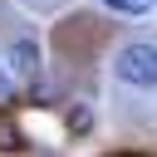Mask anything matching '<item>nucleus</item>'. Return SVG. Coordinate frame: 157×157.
I'll return each mask as SVG.
<instances>
[{
    "label": "nucleus",
    "instance_id": "nucleus-1",
    "mask_svg": "<svg viewBox=\"0 0 157 157\" xmlns=\"http://www.w3.org/2000/svg\"><path fill=\"white\" fill-rule=\"evenodd\" d=\"M113 74L128 88H157V44H147V39L123 44L118 59H113Z\"/></svg>",
    "mask_w": 157,
    "mask_h": 157
},
{
    "label": "nucleus",
    "instance_id": "nucleus-2",
    "mask_svg": "<svg viewBox=\"0 0 157 157\" xmlns=\"http://www.w3.org/2000/svg\"><path fill=\"white\" fill-rule=\"evenodd\" d=\"M10 69L20 78H39V44L34 39H15L10 44Z\"/></svg>",
    "mask_w": 157,
    "mask_h": 157
},
{
    "label": "nucleus",
    "instance_id": "nucleus-3",
    "mask_svg": "<svg viewBox=\"0 0 157 157\" xmlns=\"http://www.w3.org/2000/svg\"><path fill=\"white\" fill-rule=\"evenodd\" d=\"M108 10H118V15H142V10H152L157 0H103Z\"/></svg>",
    "mask_w": 157,
    "mask_h": 157
},
{
    "label": "nucleus",
    "instance_id": "nucleus-4",
    "mask_svg": "<svg viewBox=\"0 0 157 157\" xmlns=\"http://www.w3.org/2000/svg\"><path fill=\"white\" fill-rule=\"evenodd\" d=\"M88 128H93V118H88V108L78 103V108L69 113V132H88Z\"/></svg>",
    "mask_w": 157,
    "mask_h": 157
},
{
    "label": "nucleus",
    "instance_id": "nucleus-5",
    "mask_svg": "<svg viewBox=\"0 0 157 157\" xmlns=\"http://www.w3.org/2000/svg\"><path fill=\"white\" fill-rule=\"evenodd\" d=\"M0 142H5V147H10V152H20V132H15V128H10V123H0Z\"/></svg>",
    "mask_w": 157,
    "mask_h": 157
},
{
    "label": "nucleus",
    "instance_id": "nucleus-6",
    "mask_svg": "<svg viewBox=\"0 0 157 157\" xmlns=\"http://www.w3.org/2000/svg\"><path fill=\"white\" fill-rule=\"evenodd\" d=\"M0 103H15V83H10L5 69H0Z\"/></svg>",
    "mask_w": 157,
    "mask_h": 157
}]
</instances>
